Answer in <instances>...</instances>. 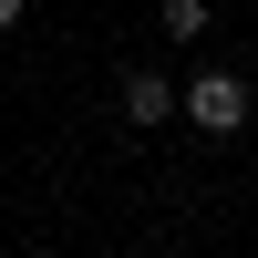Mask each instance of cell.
<instances>
[{
	"label": "cell",
	"mask_w": 258,
	"mask_h": 258,
	"mask_svg": "<svg viewBox=\"0 0 258 258\" xmlns=\"http://www.w3.org/2000/svg\"><path fill=\"white\" fill-rule=\"evenodd\" d=\"M176 114L207 124V135H238V124H248V83H238V73H197V83L176 93Z\"/></svg>",
	"instance_id": "1"
},
{
	"label": "cell",
	"mask_w": 258,
	"mask_h": 258,
	"mask_svg": "<svg viewBox=\"0 0 258 258\" xmlns=\"http://www.w3.org/2000/svg\"><path fill=\"white\" fill-rule=\"evenodd\" d=\"M124 114H135V124H165V114H176V83H165V73H124Z\"/></svg>",
	"instance_id": "2"
},
{
	"label": "cell",
	"mask_w": 258,
	"mask_h": 258,
	"mask_svg": "<svg viewBox=\"0 0 258 258\" xmlns=\"http://www.w3.org/2000/svg\"><path fill=\"white\" fill-rule=\"evenodd\" d=\"M165 41H207V0H165Z\"/></svg>",
	"instance_id": "3"
},
{
	"label": "cell",
	"mask_w": 258,
	"mask_h": 258,
	"mask_svg": "<svg viewBox=\"0 0 258 258\" xmlns=\"http://www.w3.org/2000/svg\"><path fill=\"white\" fill-rule=\"evenodd\" d=\"M11 21H21V0H0V31H11Z\"/></svg>",
	"instance_id": "4"
},
{
	"label": "cell",
	"mask_w": 258,
	"mask_h": 258,
	"mask_svg": "<svg viewBox=\"0 0 258 258\" xmlns=\"http://www.w3.org/2000/svg\"><path fill=\"white\" fill-rule=\"evenodd\" d=\"M135 258H155V248H135Z\"/></svg>",
	"instance_id": "5"
}]
</instances>
